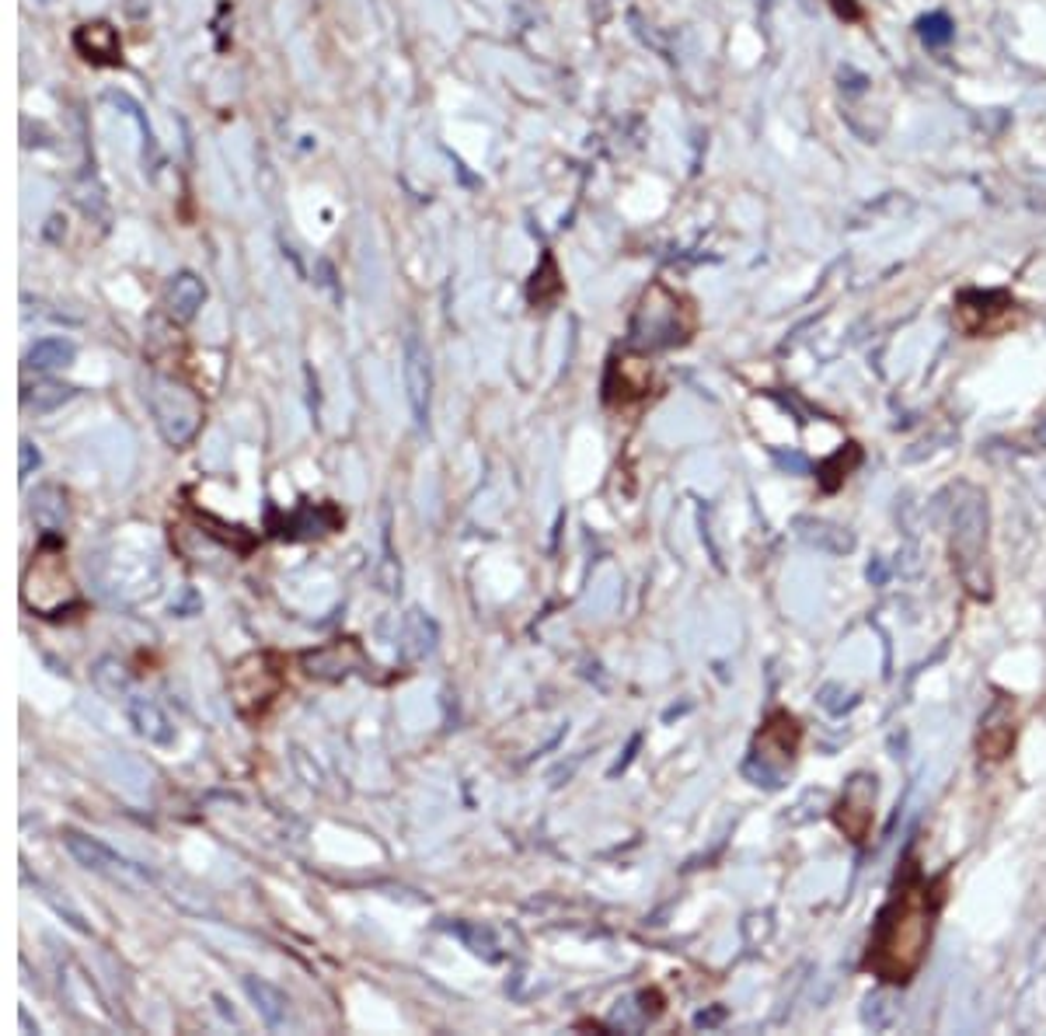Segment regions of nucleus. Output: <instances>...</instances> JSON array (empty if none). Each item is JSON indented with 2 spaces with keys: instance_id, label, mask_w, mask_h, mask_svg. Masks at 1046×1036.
<instances>
[{
  "instance_id": "1",
  "label": "nucleus",
  "mask_w": 1046,
  "mask_h": 1036,
  "mask_svg": "<svg viewBox=\"0 0 1046 1036\" xmlns=\"http://www.w3.org/2000/svg\"><path fill=\"white\" fill-rule=\"evenodd\" d=\"M945 900V879H925L921 866L910 858L897 876L894 894L873 929L862 966L889 984H907L918 974L934 932V918Z\"/></svg>"
},
{
  "instance_id": "2",
  "label": "nucleus",
  "mask_w": 1046,
  "mask_h": 1036,
  "mask_svg": "<svg viewBox=\"0 0 1046 1036\" xmlns=\"http://www.w3.org/2000/svg\"><path fill=\"white\" fill-rule=\"evenodd\" d=\"M695 332V307L691 300H684L680 294H674L670 286L653 283L649 294L642 297L638 311L632 318V332L628 342L642 352L649 349H670L687 342Z\"/></svg>"
},
{
  "instance_id": "3",
  "label": "nucleus",
  "mask_w": 1046,
  "mask_h": 1036,
  "mask_svg": "<svg viewBox=\"0 0 1046 1036\" xmlns=\"http://www.w3.org/2000/svg\"><path fill=\"white\" fill-rule=\"evenodd\" d=\"M952 562L960 569V580L970 586L976 598L991 593V572H987V499L966 489V499L955 503L952 514Z\"/></svg>"
},
{
  "instance_id": "4",
  "label": "nucleus",
  "mask_w": 1046,
  "mask_h": 1036,
  "mask_svg": "<svg viewBox=\"0 0 1046 1036\" xmlns=\"http://www.w3.org/2000/svg\"><path fill=\"white\" fill-rule=\"evenodd\" d=\"M150 409H154V419H158V426L165 433L168 444L182 447L196 436L199 423H203V405L192 391H186L182 384H175L168 378H158L150 388Z\"/></svg>"
},
{
  "instance_id": "5",
  "label": "nucleus",
  "mask_w": 1046,
  "mask_h": 1036,
  "mask_svg": "<svg viewBox=\"0 0 1046 1036\" xmlns=\"http://www.w3.org/2000/svg\"><path fill=\"white\" fill-rule=\"evenodd\" d=\"M63 845L71 852L84 869L92 873H102L108 879H116V884H126V887H147V873L140 866H133L129 858H123L119 852H113L108 845H102L98 837H87L81 831H66L63 834Z\"/></svg>"
},
{
  "instance_id": "6",
  "label": "nucleus",
  "mask_w": 1046,
  "mask_h": 1036,
  "mask_svg": "<svg viewBox=\"0 0 1046 1036\" xmlns=\"http://www.w3.org/2000/svg\"><path fill=\"white\" fill-rule=\"evenodd\" d=\"M876 821V779L873 775H855L844 789L841 803L834 806V824L852 837L855 845H865V837L873 831Z\"/></svg>"
},
{
  "instance_id": "7",
  "label": "nucleus",
  "mask_w": 1046,
  "mask_h": 1036,
  "mask_svg": "<svg viewBox=\"0 0 1046 1036\" xmlns=\"http://www.w3.org/2000/svg\"><path fill=\"white\" fill-rule=\"evenodd\" d=\"M955 318L970 336H994L1015 321V300L1008 294H963L955 300Z\"/></svg>"
},
{
  "instance_id": "8",
  "label": "nucleus",
  "mask_w": 1046,
  "mask_h": 1036,
  "mask_svg": "<svg viewBox=\"0 0 1046 1036\" xmlns=\"http://www.w3.org/2000/svg\"><path fill=\"white\" fill-rule=\"evenodd\" d=\"M405 388H409L412 419H415L419 426H426V423H430L433 370H430V352L422 349L419 339H409V346H405Z\"/></svg>"
},
{
  "instance_id": "9",
  "label": "nucleus",
  "mask_w": 1046,
  "mask_h": 1036,
  "mask_svg": "<svg viewBox=\"0 0 1046 1036\" xmlns=\"http://www.w3.org/2000/svg\"><path fill=\"white\" fill-rule=\"evenodd\" d=\"M367 664L363 659V649L352 643V638H339V643L331 646H321L315 653H304V667L310 677L318 680H339V677H349L352 670H360Z\"/></svg>"
},
{
  "instance_id": "10",
  "label": "nucleus",
  "mask_w": 1046,
  "mask_h": 1036,
  "mask_svg": "<svg viewBox=\"0 0 1046 1036\" xmlns=\"http://www.w3.org/2000/svg\"><path fill=\"white\" fill-rule=\"evenodd\" d=\"M1015 747V705L1008 698H997L984 722H981V758L1005 761Z\"/></svg>"
},
{
  "instance_id": "11",
  "label": "nucleus",
  "mask_w": 1046,
  "mask_h": 1036,
  "mask_svg": "<svg viewBox=\"0 0 1046 1036\" xmlns=\"http://www.w3.org/2000/svg\"><path fill=\"white\" fill-rule=\"evenodd\" d=\"M795 747H799V722L789 712H774L761 726V733H757V758H761L764 764L768 761L792 764Z\"/></svg>"
},
{
  "instance_id": "12",
  "label": "nucleus",
  "mask_w": 1046,
  "mask_h": 1036,
  "mask_svg": "<svg viewBox=\"0 0 1046 1036\" xmlns=\"http://www.w3.org/2000/svg\"><path fill=\"white\" fill-rule=\"evenodd\" d=\"M74 46L77 53L95 63V67H116L123 60V46H119V35L113 25H105V21H95V25H81L77 35H74Z\"/></svg>"
},
{
  "instance_id": "13",
  "label": "nucleus",
  "mask_w": 1046,
  "mask_h": 1036,
  "mask_svg": "<svg viewBox=\"0 0 1046 1036\" xmlns=\"http://www.w3.org/2000/svg\"><path fill=\"white\" fill-rule=\"evenodd\" d=\"M436 643H440L436 622L430 619L426 611L412 607V611L405 614V622H402V653H405L409 659H422V656H430V653L436 649Z\"/></svg>"
},
{
  "instance_id": "14",
  "label": "nucleus",
  "mask_w": 1046,
  "mask_h": 1036,
  "mask_svg": "<svg viewBox=\"0 0 1046 1036\" xmlns=\"http://www.w3.org/2000/svg\"><path fill=\"white\" fill-rule=\"evenodd\" d=\"M203 300H207V286L199 283L192 273L175 276V279L168 283V290H165V304H168V311H171L175 321L196 318V311L203 307Z\"/></svg>"
},
{
  "instance_id": "15",
  "label": "nucleus",
  "mask_w": 1046,
  "mask_h": 1036,
  "mask_svg": "<svg viewBox=\"0 0 1046 1036\" xmlns=\"http://www.w3.org/2000/svg\"><path fill=\"white\" fill-rule=\"evenodd\" d=\"M126 712H129V722L137 726V733L147 737L150 743H171V740H175L168 716H165L154 701L129 695V698H126Z\"/></svg>"
},
{
  "instance_id": "16",
  "label": "nucleus",
  "mask_w": 1046,
  "mask_h": 1036,
  "mask_svg": "<svg viewBox=\"0 0 1046 1036\" xmlns=\"http://www.w3.org/2000/svg\"><path fill=\"white\" fill-rule=\"evenodd\" d=\"M336 520H339V514L331 510V506H300V510L294 514V517H286L283 520V538H310V535H325V531H331L336 527Z\"/></svg>"
},
{
  "instance_id": "17",
  "label": "nucleus",
  "mask_w": 1046,
  "mask_h": 1036,
  "mask_svg": "<svg viewBox=\"0 0 1046 1036\" xmlns=\"http://www.w3.org/2000/svg\"><path fill=\"white\" fill-rule=\"evenodd\" d=\"M244 991H249V998L255 1002V1008H258V1016L270 1023V1026H283V1019H286V995L276 987V984H270V981H262V977H244Z\"/></svg>"
},
{
  "instance_id": "18",
  "label": "nucleus",
  "mask_w": 1046,
  "mask_h": 1036,
  "mask_svg": "<svg viewBox=\"0 0 1046 1036\" xmlns=\"http://www.w3.org/2000/svg\"><path fill=\"white\" fill-rule=\"evenodd\" d=\"M92 680H95V688L105 695V698H129V677H126V670H123V664L119 659H113V656H102L98 664H95V670H92Z\"/></svg>"
},
{
  "instance_id": "19",
  "label": "nucleus",
  "mask_w": 1046,
  "mask_h": 1036,
  "mask_svg": "<svg viewBox=\"0 0 1046 1036\" xmlns=\"http://www.w3.org/2000/svg\"><path fill=\"white\" fill-rule=\"evenodd\" d=\"M32 514L35 520L46 527V531H56V527L66 520V506H63V496L53 485H42V489L32 496Z\"/></svg>"
},
{
  "instance_id": "20",
  "label": "nucleus",
  "mask_w": 1046,
  "mask_h": 1036,
  "mask_svg": "<svg viewBox=\"0 0 1046 1036\" xmlns=\"http://www.w3.org/2000/svg\"><path fill=\"white\" fill-rule=\"evenodd\" d=\"M559 294H562V276H559V266H554V258H551V255H545L541 269L533 273V283H530V304L545 307V304H551Z\"/></svg>"
},
{
  "instance_id": "21",
  "label": "nucleus",
  "mask_w": 1046,
  "mask_h": 1036,
  "mask_svg": "<svg viewBox=\"0 0 1046 1036\" xmlns=\"http://www.w3.org/2000/svg\"><path fill=\"white\" fill-rule=\"evenodd\" d=\"M74 360V346L63 339H42L35 342V349L29 352V367L35 370H56Z\"/></svg>"
},
{
  "instance_id": "22",
  "label": "nucleus",
  "mask_w": 1046,
  "mask_h": 1036,
  "mask_svg": "<svg viewBox=\"0 0 1046 1036\" xmlns=\"http://www.w3.org/2000/svg\"><path fill=\"white\" fill-rule=\"evenodd\" d=\"M921 35H925L928 46H945V42L952 39V21L945 14H931L921 21Z\"/></svg>"
},
{
  "instance_id": "23",
  "label": "nucleus",
  "mask_w": 1046,
  "mask_h": 1036,
  "mask_svg": "<svg viewBox=\"0 0 1046 1036\" xmlns=\"http://www.w3.org/2000/svg\"><path fill=\"white\" fill-rule=\"evenodd\" d=\"M66 399H71V388H60V384H42V388H35V399L29 394L25 402H35V409H56V405H63Z\"/></svg>"
},
{
  "instance_id": "24",
  "label": "nucleus",
  "mask_w": 1046,
  "mask_h": 1036,
  "mask_svg": "<svg viewBox=\"0 0 1046 1036\" xmlns=\"http://www.w3.org/2000/svg\"><path fill=\"white\" fill-rule=\"evenodd\" d=\"M18 454H21V461H18V475H21V482H25V478H29V475L42 465V457H39V451H35L32 440H21Z\"/></svg>"
},
{
  "instance_id": "25",
  "label": "nucleus",
  "mask_w": 1046,
  "mask_h": 1036,
  "mask_svg": "<svg viewBox=\"0 0 1046 1036\" xmlns=\"http://www.w3.org/2000/svg\"><path fill=\"white\" fill-rule=\"evenodd\" d=\"M831 4H834V11L844 14V18H858V14H862L855 0H831Z\"/></svg>"
}]
</instances>
